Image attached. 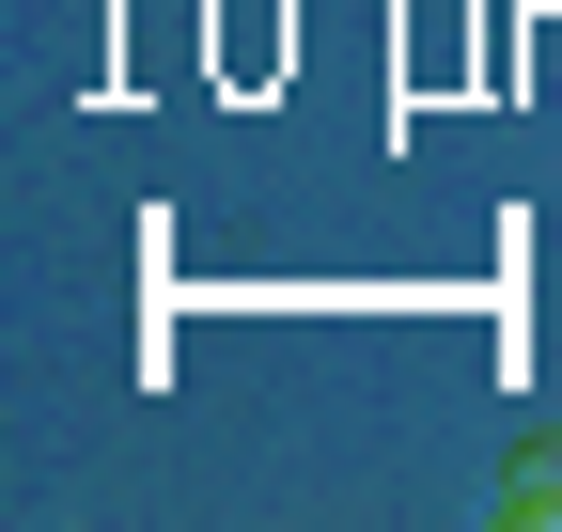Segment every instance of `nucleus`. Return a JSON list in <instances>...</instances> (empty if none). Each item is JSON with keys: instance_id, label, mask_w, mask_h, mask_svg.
<instances>
[{"instance_id": "nucleus-1", "label": "nucleus", "mask_w": 562, "mask_h": 532, "mask_svg": "<svg viewBox=\"0 0 562 532\" xmlns=\"http://www.w3.org/2000/svg\"><path fill=\"white\" fill-rule=\"evenodd\" d=\"M501 517H516V532H562V439H531L516 470H501Z\"/></svg>"}]
</instances>
